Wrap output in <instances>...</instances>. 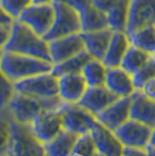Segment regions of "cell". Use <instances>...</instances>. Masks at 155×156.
<instances>
[{"label":"cell","instance_id":"3","mask_svg":"<svg viewBox=\"0 0 155 156\" xmlns=\"http://www.w3.org/2000/svg\"><path fill=\"white\" fill-rule=\"evenodd\" d=\"M67 104L59 96L56 97H35L15 92L11 99L8 108L15 120L32 124L33 121L48 111L61 108Z\"/></svg>","mask_w":155,"mask_h":156},{"label":"cell","instance_id":"41","mask_svg":"<svg viewBox=\"0 0 155 156\" xmlns=\"http://www.w3.org/2000/svg\"><path fill=\"white\" fill-rule=\"evenodd\" d=\"M93 156H105V155H104V154H102V153H99V151H97V153H96Z\"/></svg>","mask_w":155,"mask_h":156},{"label":"cell","instance_id":"25","mask_svg":"<svg viewBox=\"0 0 155 156\" xmlns=\"http://www.w3.org/2000/svg\"><path fill=\"white\" fill-rule=\"evenodd\" d=\"M107 69L102 59L91 58L83 68L82 75L89 86H103L106 84Z\"/></svg>","mask_w":155,"mask_h":156},{"label":"cell","instance_id":"42","mask_svg":"<svg viewBox=\"0 0 155 156\" xmlns=\"http://www.w3.org/2000/svg\"><path fill=\"white\" fill-rule=\"evenodd\" d=\"M1 54H2V50H0V56H1Z\"/></svg>","mask_w":155,"mask_h":156},{"label":"cell","instance_id":"6","mask_svg":"<svg viewBox=\"0 0 155 156\" xmlns=\"http://www.w3.org/2000/svg\"><path fill=\"white\" fill-rule=\"evenodd\" d=\"M15 91L35 97H56L59 96L58 77L52 71L32 76L14 83Z\"/></svg>","mask_w":155,"mask_h":156},{"label":"cell","instance_id":"4","mask_svg":"<svg viewBox=\"0 0 155 156\" xmlns=\"http://www.w3.org/2000/svg\"><path fill=\"white\" fill-rule=\"evenodd\" d=\"M8 156H47L45 143L35 134L32 124L13 119Z\"/></svg>","mask_w":155,"mask_h":156},{"label":"cell","instance_id":"36","mask_svg":"<svg viewBox=\"0 0 155 156\" xmlns=\"http://www.w3.org/2000/svg\"><path fill=\"white\" fill-rule=\"evenodd\" d=\"M142 91L145 92L149 98L155 100V78L150 79L149 82H147L145 86L142 87Z\"/></svg>","mask_w":155,"mask_h":156},{"label":"cell","instance_id":"30","mask_svg":"<svg viewBox=\"0 0 155 156\" xmlns=\"http://www.w3.org/2000/svg\"><path fill=\"white\" fill-rule=\"evenodd\" d=\"M153 78H155V58L152 56L150 59L140 70H138L135 73H133V83H134L135 89L142 90L145 84Z\"/></svg>","mask_w":155,"mask_h":156},{"label":"cell","instance_id":"40","mask_svg":"<svg viewBox=\"0 0 155 156\" xmlns=\"http://www.w3.org/2000/svg\"><path fill=\"white\" fill-rule=\"evenodd\" d=\"M146 150L148 151L149 156H155V148H150V147H146Z\"/></svg>","mask_w":155,"mask_h":156},{"label":"cell","instance_id":"10","mask_svg":"<svg viewBox=\"0 0 155 156\" xmlns=\"http://www.w3.org/2000/svg\"><path fill=\"white\" fill-rule=\"evenodd\" d=\"M150 26H155V0H129L127 35Z\"/></svg>","mask_w":155,"mask_h":156},{"label":"cell","instance_id":"5","mask_svg":"<svg viewBox=\"0 0 155 156\" xmlns=\"http://www.w3.org/2000/svg\"><path fill=\"white\" fill-rule=\"evenodd\" d=\"M52 4L55 8V20L52 29L45 36L47 41L82 33L81 19L75 8L59 0H54Z\"/></svg>","mask_w":155,"mask_h":156},{"label":"cell","instance_id":"14","mask_svg":"<svg viewBox=\"0 0 155 156\" xmlns=\"http://www.w3.org/2000/svg\"><path fill=\"white\" fill-rule=\"evenodd\" d=\"M131 104H132L131 96L119 98L109 107H106L105 110L96 114V119L98 122H100L105 127L114 132L118 127H120L128 119H131L129 118Z\"/></svg>","mask_w":155,"mask_h":156},{"label":"cell","instance_id":"20","mask_svg":"<svg viewBox=\"0 0 155 156\" xmlns=\"http://www.w3.org/2000/svg\"><path fill=\"white\" fill-rule=\"evenodd\" d=\"M105 85L119 97H129L136 90L133 83V75L126 71L121 66L107 69Z\"/></svg>","mask_w":155,"mask_h":156},{"label":"cell","instance_id":"17","mask_svg":"<svg viewBox=\"0 0 155 156\" xmlns=\"http://www.w3.org/2000/svg\"><path fill=\"white\" fill-rule=\"evenodd\" d=\"M91 134L99 153L105 156H123L125 146L120 142L113 130L97 121L91 130Z\"/></svg>","mask_w":155,"mask_h":156},{"label":"cell","instance_id":"38","mask_svg":"<svg viewBox=\"0 0 155 156\" xmlns=\"http://www.w3.org/2000/svg\"><path fill=\"white\" fill-rule=\"evenodd\" d=\"M147 147H150V148H155V127H153L152 129V135H150V139H149V143Z\"/></svg>","mask_w":155,"mask_h":156},{"label":"cell","instance_id":"37","mask_svg":"<svg viewBox=\"0 0 155 156\" xmlns=\"http://www.w3.org/2000/svg\"><path fill=\"white\" fill-rule=\"evenodd\" d=\"M14 20L8 15V14L0 7V25H5V23H13Z\"/></svg>","mask_w":155,"mask_h":156},{"label":"cell","instance_id":"8","mask_svg":"<svg viewBox=\"0 0 155 156\" xmlns=\"http://www.w3.org/2000/svg\"><path fill=\"white\" fill-rule=\"evenodd\" d=\"M97 122L96 115L82 105L67 104L63 107V127L64 129L83 135L91 133L95 124Z\"/></svg>","mask_w":155,"mask_h":156},{"label":"cell","instance_id":"23","mask_svg":"<svg viewBox=\"0 0 155 156\" xmlns=\"http://www.w3.org/2000/svg\"><path fill=\"white\" fill-rule=\"evenodd\" d=\"M91 58L92 57L90 54L86 50H83L61 63L54 64L52 72L57 77H61L63 75H69V73H82L83 68Z\"/></svg>","mask_w":155,"mask_h":156},{"label":"cell","instance_id":"34","mask_svg":"<svg viewBox=\"0 0 155 156\" xmlns=\"http://www.w3.org/2000/svg\"><path fill=\"white\" fill-rule=\"evenodd\" d=\"M118 1L119 0H92L93 5L97 7L98 9H100L102 12H104L105 14L107 13Z\"/></svg>","mask_w":155,"mask_h":156},{"label":"cell","instance_id":"9","mask_svg":"<svg viewBox=\"0 0 155 156\" xmlns=\"http://www.w3.org/2000/svg\"><path fill=\"white\" fill-rule=\"evenodd\" d=\"M59 1L68 4L69 6L77 11L82 23V32H92L109 27L106 14L100 9H98L93 5L92 0H59Z\"/></svg>","mask_w":155,"mask_h":156},{"label":"cell","instance_id":"21","mask_svg":"<svg viewBox=\"0 0 155 156\" xmlns=\"http://www.w3.org/2000/svg\"><path fill=\"white\" fill-rule=\"evenodd\" d=\"M131 41L126 32H113L107 51L103 58L104 64L107 68L120 66L125 54L127 52Z\"/></svg>","mask_w":155,"mask_h":156},{"label":"cell","instance_id":"31","mask_svg":"<svg viewBox=\"0 0 155 156\" xmlns=\"http://www.w3.org/2000/svg\"><path fill=\"white\" fill-rule=\"evenodd\" d=\"M33 4V0H0V7L13 20H18L22 12Z\"/></svg>","mask_w":155,"mask_h":156},{"label":"cell","instance_id":"22","mask_svg":"<svg viewBox=\"0 0 155 156\" xmlns=\"http://www.w3.org/2000/svg\"><path fill=\"white\" fill-rule=\"evenodd\" d=\"M79 135L63 129L49 142L45 143L47 156H71Z\"/></svg>","mask_w":155,"mask_h":156},{"label":"cell","instance_id":"19","mask_svg":"<svg viewBox=\"0 0 155 156\" xmlns=\"http://www.w3.org/2000/svg\"><path fill=\"white\" fill-rule=\"evenodd\" d=\"M112 34L113 30L109 27L92 32H82L85 50L90 54L92 58L103 61L111 42Z\"/></svg>","mask_w":155,"mask_h":156},{"label":"cell","instance_id":"1","mask_svg":"<svg viewBox=\"0 0 155 156\" xmlns=\"http://www.w3.org/2000/svg\"><path fill=\"white\" fill-rule=\"evenodd\" d=\"M4 50L28 55L52 62L49 42L25 23L20 22L19 20H14V22L12 23L11 37Z\"/></svg>","mask_w":155,"mask_h":156},{"label":"cell","instance_id":"43","mask_svg":"<svg viewBox=\"0 0 155 156\" xmlns=\"http://www.w3.org/2000/svg\"><path fill=\"white\" fill-rule=\"evenodd\" d=\"M153 57H154V58H155V54H154V55H153Z\"/></svg>","mask_w":155,"mask_h":156},{"label":"cell","instance_id":"32","mask_svg":"<svg viewBox=\"0 0 155 156\" xmlns=\"http://www.w3.org/2000/svg\"><path fill=\"white\" fill-rule=\"evenodd\" d=\"M15 92V84L0 70V107L8 106Z\"/></svg>","mask_w":155,"mask_h":156},{"label":"cell","instance_id":"26","mask_svg":"<svg viewBox=\"0 0 155 156\" xmlns=\"http://www.w3.org/2000/svg\"><path fill=\"white\" fill-rule=\"evenodd\" d=\"M152 56L153 55H150L148 52L143 51L140 48L131 44L127 52L124 56V59L120 66L123 69H125L126 71H128L129 73L133 75L138 70H140L142 66L150 59Z\"/></svg>","mask_w":155,"mask_h":156},{"label":"cell","instance_id":"27","mask_svg":"<svg viewBox=\"0 0 155 156\" xmlns=\"http://www.w3.org/2000/svg\"><path fill=\"white\" fill-rule=\"evenodd\" d=\"M13 119L8 106L0 107V156H8Z\"/></svg>","mask_w":155,"mask_h":156},{"label":"cell","instance_id":"12","mask_svg":"<svg viewBox=\"0 0 155 156\" xmlns=\"http://www.w3.org/2000/svg\"><path fill=\"white\" fill-rule=\"evenodd\" d=\"M48 42H49V51H50L52 64L61 63L85 50L82 33L71 34L68 36L58 37Z\"/></svg>","mask_w":155,"mask_h":156},{"label":"cell","instance_id":"35","mask_svg":"<svg viewBox=\"0 0 155 156\" xmlns=\"http://www.w3.org/2000/svg\"><path fill=\"white\" fill-rule=\"evenodd\" d=\"M123 156H149L146 148H136V147H125Z\"/></svg>","mask_w":155,"mask_h":156},{"label":"cell","instance_id":"29","mask_svg":"<svg viewBox=\"0 0 155 156\" xmlns=\"http://www.w3.org/2000/svg\"><path fill=\"white\" fill-rule=\"evenodd\" d=\"M97 146L91 133L79 135L71 156H93L97 153Z\"/></svg>","mask_w":155,"mask_h":156},{"label":"cell","instance_id":"11","mask_svg":"<svg viewBox=\"0 0 155 156\" xmlns=\"http://www.w3.org/2000/svg\"><path fill=\"white\" fill-rule=\"evenodd\" d=\"M152 129V127L140 121L128 119L125 124L114 130V134L125 147L146 148L149 143Z\"/></svg>","mask_w":155,"mask_h":156},{"label":"cell","instance_id":"13","mask_svg":"<svg viewBox=\"0 0 155 156\" xmlns=\"http://www.w3.org/2000/svg\"><path fill=\"white\" fill-rule=\"evenodd\" d=\"M64 107V106H63ZM63 107L48 111L36 118L32 122L33 129L43 143L49 142L64 129L63 127Z\"/></svg>","mask_w":155,"mask_h":156},{"label":"cell","instance_id":"16","mask_svg":"<svg viewBox=\"0 0 155 156\" xmlns=\"http://www.w3.org/2000/svg\"><path fill=\"white\" fill-rule=\"evenodd\" d=\"M132 104L129 118L149 127H155V100L149 98L142 90L136 89L131 94Z\"/></svg>","mask_w":155,"mask_h":156},{"label":"cell","instance_id":"39","mask_svg":"<svg viewBox=\"0 0 155 156\" xmlns=\"http://www.w3.org/2000/svg\"><path fill=\"white\" fill-rule=\"evenodd\" d=\"M54 0H33L34 4H50Z\"/></svg>","mask_w":155,"mask_h":156},{"label":"cell","instance_id":"18","mask_svg":"<svg viewBox=\"0 0 155 156\" xmlns=\"http://www.w3.org/2000/svg\"><path fill=\"white\" fill-rule=\"evenodd\" d=\"M59 97L68 104H77L83 98L89 85L82 73H69L58 77Z\"/></svg>","mask_w":155,"mask_h":156},{"label":"cell","instance_id":"33","mask_svg":"<svg viewBox=\"0 0 155 156\" xmlns=\"http://www.w3.org/2000/svg\"><path fill=\"white\" fill-rule=\"evenodd\" d=\"M11 32H12V23L0 25V50H4L5 46L7 44L11 37Z\"/></svg>","mask_w":155,"mask_h":156},{"label":"cell","instance_id":"24","mask_svg":"<svg viewBox=\"0 0 155 156\" xmlns=\"http://www.w3.org/2000/svg\"><path fill=\"white\" fill-rule=\"evenodd\" d=\"M129 0H119L106 13L107 25L113 32H126L128 22Z\"/></svg>","mask_w":155,"mask_h":156},{"label":"cell","instance_id":"28","mask_svg":"<svg viewBox=\"0 0 155 156\" xmlns=\"http://www.w3.org/2000/svg\"><path fill=\"white\" fill-rule=\"evenodd\" d=\"M131 44L142 49L150 55L155 54V26L146 27L128 35Z\"/></svg>","mask_w":155,"mask_h":156},{"label":"cell","instance_id":"15","mask_svg":"<svg viewBox=\"0 0 155 156\" xmlns=\"http://www.w3.org/2000/svg\"><path fill=\"white\" fill-rule=\"evenodd\" d=\"M119 98L121 97H119L114 92L111 91L106 85L89 86L83 98L78 101V104L88 108L96 115L99 112L105 110L106 107H109L111 104H113Z\"/></svg>","mask_w":155,"mask_h":156},{"label":"cell","instance_id":"2","mask_svg":"<svg viewBox=\"0 0 155 156\" xmlns=\"http://www.w3.org/2000/svg\"><path fill=\"white\" fill-rule=\"evenodd\" d=\"M52 65V62L45 59L12 51L2 50L0 56V70L13 83L40 73L50 72Z\"/></svg>","mask_w":155,"mask_h":156},{"label":"cell","instance_id":"7","mask_svg":"<svg viewBox=\"0 0 155 156\" xmlns=\"http://www.w3.org/2000/svg\"><path fill=\"white\" fill-rule=\"evenodd\" d=\"M35 33L45 37L52 29L55 20L54 4H34L25 9L18 19Z\"/></svg>","mask_w":155,"mask_h":156}]
</instances>
